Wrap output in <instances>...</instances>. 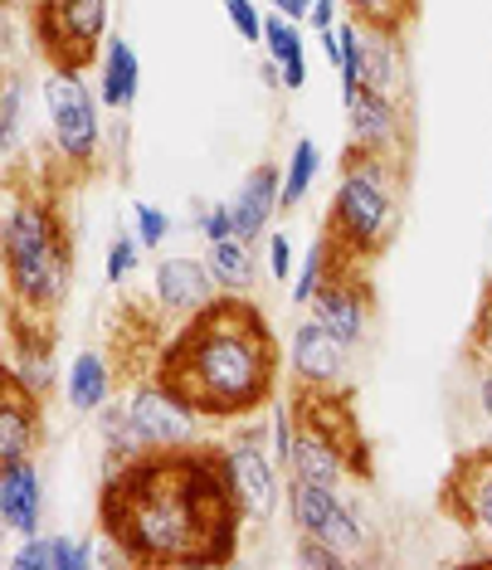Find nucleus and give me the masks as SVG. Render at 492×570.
<instances>
[{"mask_svg":"<svg viewBox=\"0 0 492 570\" xmlns=\"http://www.w3.org/2000/svg\"><path fill=\"white\" fill-rule=\"evenodd\" d=\"M400 190H405V157L346 147L327 205V235L336 249L356 264H371L391 249L400 229Z\"/></svg>","mask_w":492,"mask_h":570,"instance_id":"20e7f679","label":"nucleus"},{"mask_svg":"<svg viewBox=\"0 0 492 570\" xmlns=\"http://www.w3.org/2000/svg\"><path fill=\"white\" fill-rule=\"evenodd\" d=\"M268 274H274V283H288L293 278V239L283 235V229H274L268 235Z\"/></svg>","mask_w":492,"mask_h":570,"instance_id":"e433bc0d","label":"nucleus"},{"mask_svg":"<svg viewBox=\"0 0 492 570\" xmlns=\"http://www.w3.org/2000/svg\"><path fill=\"white\" fill-rule=\"evenodd\" d=\"M219 459L229 469V483H235L244 517L249 522H274V512L288 498V483H278V459L274 444H268V424H235V434L219 444Z\"/></svg>","mask_w":492,"mask_h":570,"instance_id":"6e6552de","label":"nucleus"},{"mask_svg":"<svg viewBox=\"0 0 492 570\" xmlns=\"http://www.w3.org/2000/svg\"><path fill=\"white\" fill-rule=\"evenodd\" d=\"M478 410H483L492 424V366H478Z\"/></svg>","mask_w":492,"mask_h":570,"instance_id":"ea45409f","label":"nucleus"},{"mask_svg":"<svg viewBox=\"0 0 492 570\" xmlns=\"http://www.w3.org/2000/svg\"><path fill=\"white\" fill-rule=\"evenodd\" d=\"M20 141H24V73H10L6 88H0V151L20 157Z\"/></svg>","mask_w":492,"mask_h":570,"instance_id":"bb28decb","label":"nucleus"},{"mask_svg":"<svg viewBox=\"0 0 492 570\" xmlns=\"http://www.w3.org/2000/svg\"><path fill=\"white\" fill-rule=\"evenodd\" d=\"M293 561H297V566H307V570H342V566H352L342 551L332 547V541L303 537V531H297V551H293Z\"/></svg>","mask_w":492,"mask_h":570,"instance_id":"c756f323","label":"nucleus"},{"mask_svg":"<svg viewBox=\"0 0 492 570\" xmlns=\"http://www.w3.org/2000/svg\"><path fill=\"white\" fill-rule=\"evenodd\" d=\"M219 6H225V16L244 45H264V10L254 0H219Z\"/></svg>","mask_w":492,"mask_h":570,"instance_id":"f704fd0d","label":"nucleus"},{"mask_svg":"<svg viewBox=\"0 0 492 570\" xmlns=\"http://www.w3.org/2000/svg\"><path fill=\"white\" fill-rule=\"evenodd\" d=\"M288 371L297 391H342L346 385V346L322 327V317H303L288 336Z\"/></svg>","mask_w":492,"mask_h":570,"instance_id":"ddd939ff","label":"nucleus"},{"mask_svg":"<svg viewBox=\"0 0 492 570\" xmlns=\"http://www.w3.org/2000/svg\"><path fill=\"white\" fill-rule=\"evenodd\" d=\"M137 258H141V239H137V229H132V235H122V229H118V235H112V244H108V268H102L112 288H122V283L137 274Z\"/></svg>","mask_w":492,"mask_h":570,"instance_id":"c85d7f7f","label":"nucleus"},{"mask_svg":"<svg viewBox=\"0 0 492 570\" xmlns=\"http://www.w3.org/2000/svg\"><path fill=\"white\" fill-rule=\"evenodd\" d=\"M229 210H235V235L258 244L268 235V225H274V215L283 210V171L278 166H254L249 176H244V186L235 190V200H229Z\"/></svg>","mask_w":492,"mask_h":570,"instance_id":"f3484780","label":"nucleus"},{"mask_svg":"<svg viewBox=\"0 0 492 570\" xmlns=\"http://www.w3.org/2000/svg\"><path fill=\"white\" fill-rule=\"evenodd\" d=\"M488 283H492V274H488Z\"/></svg>","mask_w":492,"mask_h":570,"instance_id":"37998d69","label":"nucleus"},{"mask_svg":"<svg viewBox=\"0 0 492 570\" xmlns=\"http://www.w3.org/2000/svg\"><path fill=\"white\" fill-rule=\"evenodd\" d=\"M361 83L391 98L410 94V63H405V45H400L395 30H371L366 24V69H361Z\"/></svg>","mask_w":492,"mask_h":570,"instance_id":"6ab92c4d","label":"nucleus"},{"mask_svg":"<svg viewBox=\"0 0 492 570\" xmlns=\"http://www.w3.org/2000/svg\"><path fill=\"white\" fill-rule=\"evenodd\" d=\"M10 570H55V537H20V547L10 551Z\"/></svg>","mask_w":492,"mask_h":570,"instance_id":"2f4dec72","label":"nucleus"},{"mask_svg":"<svg viewBox=\"0 0 492 570\" xmlns=\"http://www.w3.org/2000/svg\"><path fill=\"white\" fill-rule=\"evenodd\" d=\"M346 108V132H352V147L361 151H381V157H405L410 151V112L405 98L375 94V88H352L342 98Z\"/></svg>","mask_w":492,"mask_h":570,"instance_id":"9b49d317","label":"nucleus"},{"mask_svg":"<svg viewBox=\"0 0 492 570\" xmlns=\"http://www.w3.org/2000/svg\"><path fill=\"white\" fill-rule=\"evenodd\" d=\"M264 49L268 59L283 63V88H307V45H303V24L268 10L264 16Z\"/></svg>","mask_w":492,"mask_h":570,"instance_id":"4be33fe9","label":"nucleus"},{"mask_svg":"<svg viewBox=\"0 0 492 570\" xmlns=\"http://www.w3.org/2000/svg\"><path fill=\"white\" fill-rule=\"evenodd\" d=\"M40 94L49 137H55V157L73 171H94L102 151V98L88 88L83 69H49Z\"/></svg>","mask_w":492,"mask_h":570,"instance_id":"39448f33","label":"nucleus"},{"mask_svg":"<svg viewBox=\"0 0 492 570\" xmlns=\"http://www.w3.org/2000/svg\"><path fill=\"white\" fill-rule=\"evenodd\" d=\"M127 405H132L141 434H147L151 453H166V449H190L200 444V410H190L186 400H180L171 385L161 381V375H147V381L132 385V395H127Z\"/></svg>","mask_w":492,"mask_h":570,"instance_id":"9d476101","label":"nucleus"},{"mask_svg":"<svg viewBox=\"0 0 492 570\" xmlns=\"http://www.w3.org/2000/svg\"><path fill=\"white\" fill-rule=\"evenodd\" d=\"M268 444H274V459L278 463H288V453H293V439H297V410H293V400H283V395H274L268 400Z\"/></svg>","mask_w":492,"mask_h":570,"instance_id":"cd10ccee","label":"nucleus"},{"mask_svg":"<svg viewBox=\"0 0 492 570\" xmlns=\"http://www.w3.org/2000/svg\"><path fill=\"white\" fill-rule=\"evenodd\" d=\"M45 444V395H35L20 375H6V400H0V463L35 459Z\"/></svg>","mask_w":492,"mask_h":570,"instance_id":"2eb2a0df","label":"nucleus"},{"mask_svg":"<svg viewBox=\"0 0 492 570\" xmlns=\"http://www.w3.org/2000/svg\"><path fill=\"white\" fill-rule=\"evenodd\" d=\"M258 79H264V88H283V63L264 59V63H258Z\"/></svg>","mask_w":492,"mask_h":570,"instance_id":"a19ab883","label":"nucleus"},{"mask_svg":"<svg viewBox=\"0 0 492 570\" xmlns=\"http://www.w3.org/2000/svg\"><path fill=\"white\" fill-rule=\"evenodd\" d=\"M196 229L205 235V244L229 239V235H235V210H229V205H210V200H200V205H196Z\"/></svg>","mask_w":492,"mask_h":570,"instance_id":"c9c22d12","label":"nucleus"},{"mask_svg":"<svg viewBox=\"0 0 492 570\" xmlns=\"http://www.w3.org/2000/svg\"><path fill=\"white\" fill-rule=\"evenodd\" d=\"M0 527L10 537H40L45 527V473L35 459L0 463Z\"/></svg>","mask_w":492,"mask_h":570,"instance_id":"4468645a","label":"nucleus"},{"mask_svg":"<svg viewBox=\"0 0 492 570\" xmlns=\"http://www.w3.org/2000/svg\"><path fill=\"white\" fill-rule=\"evenodd\" d=\"M112 385H118V375L102 352H79L63 371V400L73 414H98L112 400Z\"/></svg>","mask_w":492,"mask_h":570,"instance_id":"a211bd4d","label":"nucleus"},{"mask_svg":"<svg viewBox=\"0 0 492 570\" xmlns=\"http://www.w3.org/2000/svg\"><path fill=\"white\" fill-rule=\"evenodd\" d=\"M313 313L322 317V327H327L346 352H356V346L366 342V332H371V288H366V278L356 274V258L342 254V264H336V274L327 278V288L313 297Z\"/></svg>","mask_w":492,"mask_h":570,"instance_id":"f8f14e48","label":"nucleus"},{"mask_svg":"<svg viewBox=\"0 0 492 570\" xmlns=\"http://www.w3.org/2000/svg\"><path fill=\"white\" fill-rule=\"evenodd\" d=\"M141 94V59L132 40H122V35H108V45H102V79H98V98L102 108H132Z\"/></svg>","mask_w":492,"mask_h":570,"instance_id":"aec40b11","label":"nucleus"},{"mask_svg":"<svg viewBox=\"0 0 492 570\" xmlns=\"http://www.w3.org/2000/svg\"><path fill=\"white\" fill-rule=\"evenodd\" d=\"M98 439H102V459L112 463H127V459H141V453H151L147 434H141L132 405H127L122 395H112L108 405L98 410Z\"/></svg>","mask_w":492,"mask_h":570,"instance_id":"412c9836","label":"nucleus"},{"mask_svg":"<svg viewBox=\"0 0 492 570\" xmlns=\"http://www.w3.org/2000/svg\"><path fill=\"white\" fill-rule=\"evenodd\" d=\"M268 6L278 10V16H288V20H297L303 24L307 16H313V0H268Z\"/></svg>","mask_w":492,"mask_h":570,"instance_id":"58836bf2","label":"nucleus"},{"mask_svg":"<svg viewBox=\"0 0 492 570\" xmlns=\"http://www.w3.org/2000/svg\"><path fill=\"white\" fill-rule=\"evenodd\" d=\"M151 297H157L161 313L171 317H190L200 313L205 303H215L219 288H215V274L205 258H186V254H171L157 264V278H151Z\"/></svg>","mask_w":492,"mask_h":570,"instance_id":"dca6fc26","label":"nucleus"},{"mask_svg":"<svg viewBox=\"0 0 492 570\" xmlns=\"http://www.w3.org/2000/svg\"><path fill=\"white\" fill-rule=\"evenodd\" d=\"M336 264H342V249L332 244V235L322 229V235L307 244L303 264H297V278H293V303L297 307H313V297L327 288V278L336 274Z\"/></svg>","mask_w":492,"mask_h":570,"instance_id":"b1692460","label":"nucleus"},{"mask_svg":"<svg viewBox=\"0 0 492 570\" xmlns=\"http://www.w3.org/2000/svg\"><path fill=\"white\" fill-rule=\"evenodd\" d=\"M205 264H210V274H215V288H219V293H254V283H258V254H254V244H249V239L229 235V239L210 244Z\"/></svg>","mask_w":492,"mask_h":570,"instance_id":"5701e85b","label":"nucleus"},{"mask_svg":"<svg viewBox=\"0 0 492 570\" xmlns=\"http://www.w3.org/2000/svg\"><path fill=\"white\" fill-rule=\"evenodd\" d=\"M336 20H342V0H313V30L317 35L336 30Z\"/></svg>","mask_w":492,"mask_h":570,"instance_id":"4c0bfd02","label":"nucleus"},{"mask_svg":"<svg viewBox=\"0 0 492 570\" xmlns=\"http://www.w3.org/2000/svg\"><path fill=\"white\" fill-rule=\"evenodd\" d=\"M346 16H356L371 30H405V24L420 16V0H342Z\"/></svg>","mask_w":492,"mask_h":570,"instance_id":"a878e982","label":"nucleus"},{"mask_svg":"<svg viewBox=\"0 0 492 570\" xmlns=\"http://www.w3.org/2000/svg\"><path fill=\"white\" fill-rule=\"evenodd\" d=\"M488 444H492V424H488Z\"/></svg>","mask_w":492,"mask_h":570,"instance_id":"79ce46f5","label":"nucleus"},{"mask_svg":"<svg viewBox=\"0 0 492 570\" xmlns=\"http://www.w3.org/2000/svg\"><path fill=\"white\" fill-rule=\"evenodd\" d=\"M98 522L132 566H225L249 517L219 449L190 444L127 463L108 459Z\"/></svg>","mask_w":492,"mask_h":570,"instance_id":"f257e3e1","label":"nucleus"},{"mask_svg":"<svg viewBox=\"0 0 492 570\" xmlns=\"http://www.w3.org/2000/svg\"><path fill=\"white\" fill-rule=\"evenodd\" d=\"M439 508L478 541H492V444L453 459L444 488H439Z\"/></svg>","mask_w":492,"mask_h":570,"instance_id":"1a4fd4ad","label":"nucleus"},{"mask_svg":"<svg viewBox=\"0 0 492 570\" xmlns=\"http://www.w3.org/2000/svg\"><path fill=\"white\" fill-rule=\"evenodd\" d=\"M0 254H6L10 313L49 322L69 303L73 288V235L59 205L35 186H10L6 225H0Z\"/></svg>","mask_w":492,"mask_h":570,"instance_id":"7ed1b4c3","label":"nucleus"},{"mask_svg":"<svg viewBox=\"0 0 492 570\" xmlns=\"http://www.w3.org/2000/svg\"><path fill=\"white\" fill-rule=\"evenodd\" d=\"M98 537H55V570H88L98 566Z\"/></svg>","mask_w":492,"mask_h":570,"instance_id":"72a5a7b5","label":"nucleus"},{"mask_svg":"<svg viewBox=\"0 0 492 570\" xmlns=\"http://www.w3.org/2000/svg\"><path fill=\"white\" fill-rule=\"evenodd\" d=\"M283 512L288 522L303 531V537H322L332 541L346 561H366L375 547V527L366 508L356 498H346L342 488L332 483H307V478H288V498H283Z\"/></svg>","mask_w":492,"mask_h":570,"instance_id":"423d86ee","label":"nucleus"},{"mask_svg":"<svg viewBox=\"0 0 492 570\" xmlns=\"http://www.w3.org/2000/svg\"><path fill=\"white\" fill-rule=\"evenodd\" d=\"M132 219H137V239H141V249H157V244L171 239V215H166L161 205L137 200V205H132Z\"/></svg>","mask_w":492,"mask_h":570,"instance_id":"7c9ffc66","label":"nucleus"},{"mask_svg":"<svg viewBox=\"0 0 492 570\" xmlns=\"http://www.w3.org/2000/svg\"><path fill=\"white\" fill-rule=\"evenodd\" d=\"M151 375H161L205 420H249L268 410L278 385L274 327L249 303V293H219L200 313L180 317Z\"/></svg>","mask_w":492,"mask_h":570,"instance_id":"f03ea898","label":"nucleus"},{"mask_svg":"<svg viewBox=\"0 0 492 570\" xmlns=\"http://www.w3.org/2000/svg\"><path fill=\"white\" fill-rule=\"evenodd\" d=\"M469 356H473V366H492V283L483 288V303H478V317L469 332Z\"/></svg>","mask_w":492,"mask_h":570,"instance_id":"473e14b6","label":"nucleus"},{"mask_svg":"<svg viewBox=\"0 0 492 570\" xmlns=\"http://www.w3.org/2000/svg\"><path fill=\"white\" fill-rule=\"evenodd\" d=\"M317 166H322L317 141L303 137L288 157V171H283V210H293V205L307 200V190H313V180H317Z\"/></svg>","mask_w":492,"mask_h":570,"instance_id":"393cba45","label":"nucleus"},{"mask_svg":"<svg viewBox=\"0 0 492 570\" xmlns=\"http://www.w3.org/2000/svg\"><path fill=\"white\" fill-rule=\"evenodd\" d=\"M35 45L49 69H83L108 45V0H40Z\"/></svg>","mask_w":492,"mask_h":570,"instance_id":"0eeeda50","label":"nucleus"}]
</instances>
